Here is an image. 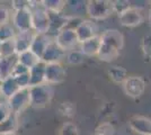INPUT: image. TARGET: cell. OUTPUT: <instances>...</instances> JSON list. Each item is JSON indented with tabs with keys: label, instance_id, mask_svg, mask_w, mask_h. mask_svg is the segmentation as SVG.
<instances>
[{
	"label": "cell",
	"instance_id": "484cf974",
	"mask_svg": "<svg viewBox=\"0 0 151 135\" xmlns=\"http://www.w3.org/2000/svg\"><path fill=\"white\" fill-rule=\"evenodd\" d=\"M65 56H67V62L72 65L81 64L85 61V55L79 50H75V49L71 50V51H68Z\"/></svg>",
	"mask_w": 151,
	"mask_h": 135
},
{
	"label": "cell",
	"instance_id": "ba28073f",
	"mask_svg": "<svg viewBox=\"0 0 151 135\" xmlns=\"http://www.w3.org/2000/svg\"><path fill=\"white\" fill-rule=\"evenodd\" d=\"M55 42V44L64 52L71 51L75 49L76 45L79 44L76 32L72 29H67L63 28L55 35V37L53 39Z\"/></svg>",
	"mask_w": 151,
	"mask_h": 135
},
{
	"label": "cell",
	"instance_id": "5bb4252c",
	"mask_svg": "<svg viewBox=\"0 0 151 135\" xmlns=\"http://www.w3.org/2000/svg\"><path fill=\"white\" fill-rule=\"evenodd\" d=\"M130 127L141 135H151V119L145 116H133L129 122Z\"/></svg>",
	"mask_w": 151,
	"mask_h": 135
},
{
	"label": "cell",
	"instance_id": "f546056e",
	"mask_svg": "<svg viewBox=\"0 0 151 135\" xmlns=\"http://www.w3.org/2000/svg\"><path fill=\"white\" fill-rule=\"evenodd\" d=\"M82 21H83V18L79 17V16H69V17H68V20H67V23H65L64 28L76 31Z\"/></svg>",
	"mask_w": 151,
	"mask_h": 135
},
{
	"label": "cell",
	"instance_id": "7c38bea8",
	"mask_svg": "<svg viewBox=\"0 0 151 135\" xmlns=\"http://www.w3.org/2000/svg\"><path fill=\"white\" fill-rule=\"evenodd\" d=\"M34 35H35V33L33 32V31L16 33V35H15V37H14L16 54H19V53H22V52H25L29 50Z\"/></svg>",
	"mask_w": 151,
	"mask_h": 135
},
{
	"label": "cell",
	"instance_id": "8d00e7d4",
	"mask_svg": "<svg viewBox=\"0 0 151 135\" xmlns=\"http://www.w3.org/2000/svg\"><path fill=\"white\" fill-rule=\"evenodd\" d=\"M13 10H22V9H29V1H24V0H14L12 2Z\"/></svg>",
	"mask_w": 151,
	"mask_h": 135
},
{
	"label": "cell",
	"instance_id": "1f68e13d",
	"mask_svg": "<svg viewBox=\"0 0 151 135\" xmlns=\"http://www.w3.org/2000/svg\"><path fill=\"white\" fill-rule=\"evenodd\" d=\"M10 17H12L10 10L5 5L0 4V26L5 25V24H9Z\"/></svg>",
	"mask_w": 151,
	"mask_h": 135
},
{
	"label": "cell",
	"instance_id": "60d3db41",
	"mask_svg": "<svg viewBox=\"0 0 151 135\" xmlns=\"http://www.w3.org/2000/svg\"><path fill=\"white\" fill-rule=\"evenodd\" d=\"M4 135H17L16 133H10V134H4Z\"/></svg>",
	"mask_w": 151,
	"mask_h": 135
},
{
	"label": "cell",
	"instance_id": "74e56055",
	"mask_svg": "<svg viewBox=\"0 0 151 135\" xmlns=\"http://www.w3.org/2000/svg\"><path fill=\"white\" fill-rule=\"evenodd\" d=\"M29 70L27 68H25L24 65H22L20 63L17 62L14 66L13 71H12V77H17V76H20V74H25Z\"/></svg>",
	"mask_w": 151,
	"mask_h": 135
},
{
	"label": "cell",
	"instance_id": "603a6c76",
	"mask_svg": "<svg viewBox=\"0 0 151 135\" xmlns=\"http://www.w3.org/2000/svg\"><path fill=\"white\" fill-rule=\"evenodd\" d=\"M65 4H67V1H62V0L41 1V6L43 7L46 11H51V13H63V10L65 9Z\"/></svg>",
	"mask_w": 151,
	"mask_h": 135
},
{
	"label": "cell",
	"instance_id": "836d02e7",
	"mask_svg": "<svg viewBox=\"0 0 151 135\" xmlns=\"http://www.w3.org/2000/svg\"><path fill=\"white\" fill-rule=\"evenodd\" d=\"M60 111L64 116H73L76 111V107L75 105L71 103H63L60 106Z\"/></svg>",
	"mask_w": 151,
	"mask_h": 135
},
{
	"label": "cell",
	"instance_id": "6da1fadb",
	"mask_svg": "<svg viewBox=\"0 0 151 135\" xmlns=\"http://www.w3.org/2000/svg\"><path fill=\"white\" fill-rule=\"evenodd\" d=\"M124 45V37L117 29H107L101 35V47L97 56L101 61L111 62L119 58Z\"/></svg>",
	"mask_w": 151,
	"mask_h": 135
},
{
	"label": "cell",
	"instance_id": "ac0fdd59",
	"mask_svg": "<svg viewBox=\"0 0 151 135\" xmlns=\"http://www.w3.org/2000/svg\"><path fill=\"white\" fill-rule=\"evenodd\" d=\"M45 66H46V63H44L43 61H40L38 63H36L33 68L29 69V71H28V74H29V87L44 84Z\"/></svg>",
	"mask_w": 151,
	"mask_h": 135
},
{
	"label": "cell",
	"instance_id": "4fadbf2b",
	"mask_svg": "<svg viewBox=\"0 0 151 135\" xmlns=\"http://www.w3.org/2000/svg\"><path fill=\"white\" fill-rule=\"evenodd\" d=\"M75 32L76 35H77V39H78V42L82 43V42L96 36L97 35L96 34L97 28H96V26L91 20L83 19V21L79 25V27L76 29Z\"/></svg>",
	"mask_w": 151,
	"mask_h": 135
},
{
	"label": "cell",
	"instance_id": "ffe728a7",
	"mask_svg": "<svg viewBox=\"0 0 151 135\" xmlns=\"http://www.w3.org/2000/svg\"><path fill=\"white\" fill-rule=\"evenodd\" d=\"M16 63H17V54L7 58H0V80L12 76V71Z\"/></svg>",
	"mask_w": 151,
	"mask_h": 135
},
{
	"label": "cell",
	"instance_id": "f1b7e54d",
	"mask_svg": "<svg viewBox=\"0 0 151 135\" xmlns=\"http://www.w3.org/2000/svg\"><path fill=\"white\" fill-rule=\"evenodd\" d=\"M131 7V1H125V0H117V1H113V11L121 15L127 10Z\"/></svg>",
	"mask_w": 151,
	"mask_h": 135
},
{
	"label": "cell",
	"instance_id": "9c48e42d",
	"mask_svg": "<svg viewBox=\"0 0 151 135\" xmlns=\"http://www.w3.org/2000/svg\"><path fill=\"white\" fill-rule=\"evenodd\" d=\"M67 71L61 63H49L45 66L44 82L47 84H57L64 81Z\"/></svg>",
	"mask_w": 151,
	"mask_h": 135
},
{
	"label": "cell",
	"instance_id": "e575fe53",
	"mask_svg": "<svg viewBox=\"0 0 151 135\" xmlns=\"http://www.w3.org/2000/svg\"><path fill=\"white\" fill-rule=\"evenodd\" d=\"M141 46H142L143 53H145L147 56L151 58V35H147V36L143 37Z\"/></svg>",
	"mask_w": 151,
	"mask_h": 135
},
{
	"label": "cell",
	"instance_id": "e0dca14e",
	"mask_svg": "<svg viewBox=\"0 0 151 135\" xmlns=\"http://www.w3.org/2000/svg\"><path fill=\"white\" fill-rule=\"evenodd\" d=\"M47 15H49V21H50L47 35L50 33H55V35H57L61 29L64 28L69 16H67L63 13H51V11H47Z\"/></svg>",
	"mask_w": 151,
	"mask_h": 135
},
{
	"label": "cell",
	"instance_id": "f35d334b",
	"mask_svg": "<svg viewBox=\"0 0 151 135\" xmlns=\"http://www.w3.org/2000/svg\"><path fill=\"white\" fill-rule=\"evenodd\" d=\"M9 114H10V110L8 108L7 104L0 103V123L2 122V121H5Z\"/></svg>",
	"mask_w": 151,
	"mask_h": 135
},
{
	"label": "cell",
	"instance_id": "b9f144b4",
	"mask_svg": "<svg viewBox=\"0 0 151 135\" xmlns=\"http://www.w3.org/2000/svg\"><path fill=\"white\" fill-rule=\"evenodd\" d=\"M0 52H1V43H0Z\"/></svg>",
	"mask_w": 151,
	"mask_h": 135
},
{
	"label": "cell",
	"instance_id": "2e32d148",
	"mask_svg": "<svg viewBox=\"0 0 151 135\" xmlns=\"http://www.w3.org/2000/svg\"><path fill=\"white\" fill-rule=\"evenodd\" d=\"M99 47H101V36L99 35H96L82 43H79V51L81 52L85 56L97 55Z\"/></svg>",
	"mask_w": 151,
	"mask_h": 135
},
{
	"label": "cell",
	"instance_id": "83f0119b",
	"mask_svg": "<svg viewBox=\"0 0 151 135\" xmlns=\"http://www.w3.org/2000/svg\"><path fill=\"white\" fill-rule=\"evenodd\" d=\"M59 135H79V129L72 122H65L59 129Z\"/></svg>",
	"mask_w": 151,
	"mask_h": 135
},
{
	"label": "cell",
	"instance_id": "277c9868",
	"mask_svg": "<svg viewBox=\"0 0 151 135\" xmlns=\"http://www.w3.org/2000/svg\"><path fill=\"white\" fill-rule=\"evenodd\" d=\"M32 11V31L35 34H47L50 21H49V15L47 11L43 7H36Z\"/></svg>",
	"mask_w": 151,
	"mask_h": 135
},
{
	"label": "cell",
	"instance_id": "7bdbcfd3",
	"mask_svg": "<svg viewBox=\"0 0 151 135\" xmlns=\"http://www.w3.org/2000/svg\"><path fill=\"white\" fill-rule=\"evenodd\" d=\"M95 135H98V134H95Z\"/></svg>",
	"mask_w": 151,
	"mask_h": 135
},
{
	"label": "cell",
	"instance_id": "8992f818",
	"mask_svg": "<svg viewBox=\"0 0 151 135\" xmlns=\"http://www.w3.org/2000/svg\"><path fill=\"white\" fill-rule=\"evenodd\" d=\"M123 90L131 98H139L145 94V81L143 78L138 76H131L127 77L123 82Z\"/></svg>",
	"mask_w": 151,
	"mask_h": 135
},
{
	"label": "cell",
	"instance_id": "d4e9b609",
	"mask_svg": "<svg viewBox=\"0 0 151 135\" xmlns=\"http://www.w3.org/2000/svg\"><path fill=\"white\" fill-rule=\"evenodd\" d=\"M16 35V31L12 24H5L0 26V43L13 39Z\"/></svg>",
	"mask_w": 151,
	"mask_h": 135
},
{
	"label": "cell",
	"instance_id": "9a60e30c",
	"mask_svg": "<svg viewBox=\"0 0 151 135\" xmlns=\"http://www.w3.org/2000/svg\"><path fill=\"white\" fill-rule=\"evenodd\" d=\"M52 39L49 37L47 34H35L33 41H32L31 47H29V51H32L40 60L42 58L43 53H44L46 46L49 45Z\"/></svg>",
	"mask_w": 151,
	"mask_h": 135
},
{
	"label": "cell",
	"instance_id": "8fae6325",
	"mask_svg": "<svg viewBox=\"0 0 151 135\" xmlns=\"http://www.w3.org/2000/svg\"><path fill=\"white\" fill-rule=\"evenodd\" d=\"M64 56H65V52L62 51L55 44V42L52 39L49 43V45L46 46L44 53L41 58V61H43L46 64H49V63H60Z\"/></svg>",
	"mask_w": 151,
	"mask_h": 135
},
{
	"label": "cell",
	"instance_id": "52a82bcc",
	"mask_svg": "<svg viewBox=\"0 0 151 135\" xmlns=\"http://www.w3.org/2000/svg\"><path fill=\"white\" fill-rule=\"evenodd\" d=\"M12 23L15 31L29 32L32 31V11L29 9L16 10L12 14Z\"/></svg>",
	"mask_w": 151,
	"mask_h": 135
},
{
	"label": "cell",
	"instance_id": "d590c367",
	"mask_svg": "<svg viewBox=\"0 0 151 135\" xmlns=\"http://www.w3.org/2000/svg\"><path fill=\"white\" fill-rule=\"evenodd\" d=\"M65 7H69L72 11H75V14H77L80 11V9L86 7V2H83V1H67Z\"/></svg>",
	"mask_w": 151,
	"mask_h": 135
},
{
	"label": "cell",
	"instance_id": "3957f363",
	"mask_svg": "<svg viewBox=\"0 0 151 135\" xmlns=\"http://www.w3.org/2000/svg\"><path fill=\"white\" fill-rule=\"evenodd\" d=\"M86 13L93 19H105L113 11V1L108 0H90L86 2Z\"/></svg>",
	"mask_w": 151,
	"mask_h": 135
},
{
	"label": "cell",
	"instance_id": "44dd1931",
	"mask_svg": "<svg viewBox=\"0 0 151 135\" xmlns=\"http://www.w3.org/2000/svg\"><path fill=\"white\" fill-rule=\"evenodd\" d=\"M18 127V119L17 115L10 113L7 116L5 121L0 123V135L4 134H10V133H16Z\"/></svg>",
	"mask_w": 151,
	"mask_h": 135
},
{
	"label": "cell",
	"instance_id": "4316f807",
	"mask_svg": "<svg viewBox=\"0 0 151 135\" xmlns=\"http://www.w3.org/2000/svg\"><path fill=\"white\" fill-rule=\"evenodd\" d=\"M16 54V49H15V42L13 39L6 41L1 43V52H0V58H7Z\"/></svg>",
	"mask_w": 151,
	"mask_h": 135
},
{
	"label": "cell",
	"instance_id": "30bf717a",
	"mask_svg": "<svg viewBox=\"0 0 151 135\" xmlns=\"http://www.w3.org/2000/svg\"><path fill=\"white\" fill-rule=\"evenodd\" d=\"M119 19H120V23L123 26L135 27V26L142 24L145 17H143V14L141 11V9H138L135 7H130L124 13L119 15Z\"/></svg>",
	"mask_w": 151,
	"mask_h": 135
},
{
	"label": "cell",
	"instance_id": "d6a6232c",
	"mask_svg": "<svg viewBox=\"0 0 151 135\" xmlns=\"http://www.w3.org/2000/svg\"><path fill=\"white\" fill-rule=\"evenodd\" d=\"M16 81V84L18 86L20 89H24V88H29V74L28 72L25 74H20L17 77H13Z\"/></svg>",
	"mask_w": 151,
	"mask_h": 135
},
{
	"label": "cell",
	"instance_id": "7a4b0ae2",
	"mask_svg": "<svg viewBox=\"0 0 151 135\" xmlns=\"http://www.w3.org/2000/svg\"><path fill=\"white\" fill-rule=\"evenodd\" d=\"M29 90V106L33 108H44L49 106L53 97V88L51 84H42L33 86Z\"/></svg>",
	"mask_w": 151,
	"mask_h": 135
},
{
	"label": "cell",
	"instance_id": "cb8c5ba5",
	"mask_svg": "<svg viewBox=\"0 0 151 135\" xmlns=\"http://www.w3.org/2000/svg\"><path fill=\"white\" fill-rule=\"evenodd\" d=\"M108 76L109 78L113 80L114 82L116 84H123L126 80L127 76V71L122 68V66H112L109 70H108Z\"/></svg>",
	"mask_w": 151,
	"mask_h": 135
},
{
	"label": "cell",
	"instance_id": "7402d4cb",
	"mask_svg": "<svg viewBox=\"0 0 151 135\" xmlns=\"http://www.w3.org/2000/svg\"><path fill=\"white\" fill-rule=\"evenodd\" d=\"M40 61H41V60H40L33 52L29 51V50L17 54V62L20 63L22 65H24L28 70H29L31 68H33L36 63H38Z\"/></svg>",
	"mask_w": 151,
	"mask_h": 135
},
{
	"label": "cell",
	"instance_id": "d6986e66",
	"mask_svg": "<svg viewBox=\"0 0 151 135\" xmlns=\"http://www.w3.org/2000/svg\"><path fill=\"white\" fill-rule=\"evenodd\" d=\"M19 89L20 88L17 86L15 79L12 76L0 80V96L5 97L7 99H9L12 96H14Z\"/></svg>",
	"mask_w": 151,
	"mask_h": 135
},
{
	"label": "cell",
	"instance_id": "4dcf8cb0",
	"mask_svg": "<svg viewBox=\"0 0 151 135\" xmlns=\"http://www.w3.org/2000/svg\"><path fill=\"white\" fill-rule=\"evenodd\" d=\"M96 134L98 135H114L115 134V129L112 124L109 123H104L99 125L96 129Z\"/></svg>",
	"mask_w": 151,
	"mask_h": 135
},
{
	"label": "cell",
	"instance_id": "ab89813d",
	"mask_svg": "<svg viewBox=\"0 0 151 135\" xmlns=\"http://www.w3.org/2000/svg\"><path fill=\"white\" fill-rule=\"evenodd\" d=\"M148 19H149V23H150V25H151V9L149 10V15H148Z\"/></svg>",
	"mask_w": 151,
	"mask_h": 135
},
{
	"label": "cell",
	"instance_id": "5b68a950",
	"mask_svg": "<svg viewBox=\"0 0 151 135\" xmlns=\"http://www.w3.org/2000/svg\"><path fill=\"white\" fill-rule=\"evenodd\" d=\"M7 106L10 113L18 115L29 106V90L28 88L19 89L14 96L7 99Z\"/></svg>",
	"mask_w": 151,
	"mask_h": 135
}]
</instances>
